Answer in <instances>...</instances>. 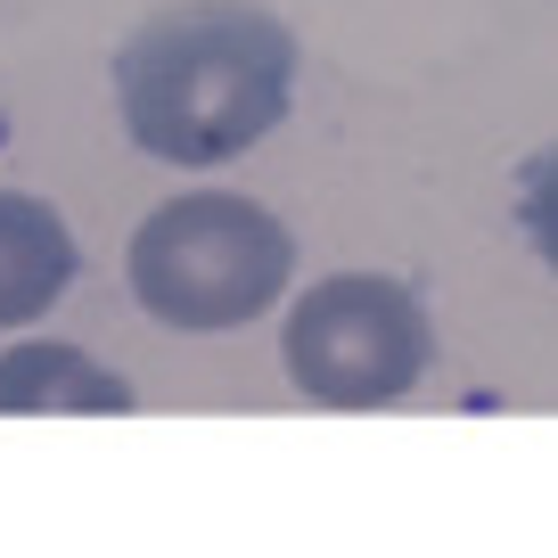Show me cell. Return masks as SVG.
Instances as JSON below:
<instances>
[{
  "label": "cell",
  "mask_w": 558,
  "mask_h": 558,
  "mask_svg": "<svg viewBox=\"0 0 558 558\" xmlns=\"http://www.w3.org/2000/svg\"><path fill=\"white\" fill-rule=\"evenodd\" d=\"M296 90V34L255 0H181L116 58L123 132L165 165L246 157Z\"/></svg>",
  "instance_id": "cell-1"
},
{
  "label": "cell",
  "mask_w": 558,
  "mask_h": 558,
  "mask_svg": "<svg viewBox=\"0 0 558 558\" xmlns=\"http://www.w3.org/2000/svg\"><path fill=\"white\" fill-rule=\"evenodd\" d=\"M296 239L279 214H263L239 190H190L157 206L132 239V296L140 313H157L165 329H239V320L271 313L288 288Z\"/></svg>",
  "instance_id": "cell-2"
},
{
  "label": "cell",
  "mask_w": 558,
  "mask_h": 558,
  "mask_svg": "<svg viewBox=\"0 0 558 558\" xmlns=\"http://www.w3.org/2000/svg\"><path fill=\"white\" fill-rule=\"evenodd\" d=\"M427 353H436L427 313L386 271H337L304 288V304L288 313V378L304 402L329 411H378L411 395L427 378Z\"/></svg>",
  "instance_id": "cell-3"
},
{
  "label": "cell",
  "mask_w": 558,
  "mask_h": 558,
  "mask_svg": "<svg viewBox=\"0 0 558 558\" xmlns=\"http://www.w3.org/2000/svg\"><path fill=\"white\" fill-rule=\"evenodd\" d=\"M66 279H74V230L58 222V206L0 190V329L50 313Z\"/></svg>",
  "instance_id": "cell-4"
},
{
  "label": "cell",
  "mask_w": 558,
  "mask_h": 558,
  "mask_svg": "<svg viewBox=\"0 0 558 558\" xmlns=\"http://www.w3.org/2000/svg\"><path fill=\"white\" fill-rule=\"evenodd\" d=\"M0 411L9 418H50V411L116 418L132 411V386L116 369H99L83 345H17V353H0Z\"/></svg>",
  "instance_id": "cell-5"
},
{
  "label": "cell",
  "mask_w": 558,
  "mask_h": 558,
  "mask_svg": "<svg viewBox=\"0 0 558 558\" xmlns=\"http://www.w3.org/2000/svg\"><path fill=\"white\" fill-rule=\"evenodd\" d=\"M518 222H525V239L542 246V263L558 271V148H542V157L525 165V190H518Z\"/></svg>",
  "instance_id": "cell-6"
}]
</instances>
